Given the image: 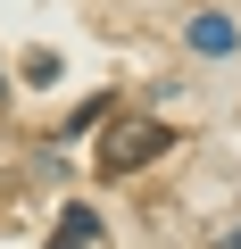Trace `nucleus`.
Returning a JSON list of instances; mask_svg holds the SVG:
<instances>
[{
  "instance_id": "4",
  "label": "nucleus",
  "mask_w": 241,
  "mask_h": 249,
  "mask_svg": "<svg viewBox=\"0 0 241 249\" xmlns=\"http://www.w3.org/2000/svg\"><path fill=\"white\" fill-rule=\"evenodd\" d=\"M58 232H75V241H100V208H83V199H75V208L58 216Z\"/></svg>"
},
{
  "instance_id": "7",
  "label": "nucleus",
  "mask_w": 241,
  "mask_h": 249,
  "mask_svg": "<svg viewBox=\"0 0 241 249\" xmlns=\"http://www.w3.org/2000/svg\"><path fill=\"white\" fill-rule=\"evenodd\" d=\"M0 91H9V75H0Z\"/></svg>"
},
{
  "instance_id": "3",
  "label": "nucleus",
  "mask_w": 241,
  "mask_h": 249,
  "mask_svg": "<svg viewBox=\"0 0 241 249\" xmlns=\"http://www.w3.org/2000/svg\"><path fill=\"white\" fill-rule=\"evenodd\" d=\"M17 67H25V83H58V75H67V58H58V50H25Z\"/></svg>"
},
{
  "instance_id": "6",
  "label": "nucleus",
  "mask_w": 241,
  "mask_h": 249,
  "mask_svg": "<svg viewBox=\"0 0 241 249\" xmlns=\"http://www.w3.org/2000/svg\"><path fill=\"white\" fill-rule=\"evenodd\" d=\"M216 249H241V224H233V232H224V241H216Z\"/></svg>"
},
{
  "instance_id": "1",
  "label": "nucleus",
  "mask_w": 241,
  "mask_h": 249,
  "mask_svg": "<svg viewBox=\"0 0 241 249\" xmlns=\"http://www.w3.org/2000/svg\"><path fill=\"white\" fill-rule=\"evenodd\" d=\"M167 150H175V124L142 116V124H125V133L100 150V175H133V166H150V158H167Z\"/></svg>"
},
{
  "instance_id": "5",
  "label": "nucleus",
  "mask_w": 241,
  "mask_h": 249,
  "mask_svg": "<svg viewBox=\"0 0 241 249\" xmlns=\"http://www.w3.org/2000/svg\"><path fill=\"white\" fill-rule=\"evenodd\" d=\"M50 249H92V241H75V232H58V241H50Z\"/></svg>"
},
{
  "instance_id": "2",
  "label": "nucleus",
  "mask_w": 241,
  "mask_h": 249,
  "mask_svg": "<svg viewBox=\"0 0 241 249\" xmlns=\"http://www.w3.org/2000/svg\"><path fill=\"white\" fill-rule=\"evenodd\" d=\"M233 42H241V34H233V17H191V50H200V58H224Z\"/></svg>"
}]
</instances>
